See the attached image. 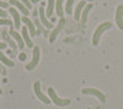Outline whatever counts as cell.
Masks as SVG:
<instances>
[{"label": "cell", "mask_w": 123, "mask_h": 109, "mask_svg": "<svg viewBox=\"0 0 123 109\" xmlns=\"http://www.w3.org/2000/svg\"><path fill=\"white\" fill-rule=\"evenodd\" d=\"M10 4L11 5H14V6H16L20 11H21L22 14H24V16H27L28 14H30V11H28V9L20 1V0H10Z\"/></svg>", "instance_id": "7c38bea8"}, {"label": "cell", "mask_w": 123, "mask_h": 109, "mask_svg": "<svg viewBox=\"0 0 123 109\" xmlns=\"http://www.w3.org/2000/svg\"><path fill=\"white\" fill-rule=\"evenodd\" d=\"M84 94H90V95H95V97H97L100 101H101V103H105L106 102V97H105V94L104 93H101V91H98V89H96V88H84L83 91Z\"/></svg>", "instance_id": "277c9868"}, {"label": "cell", "mask_w": 123, "mask_h": 109, "mask_svg": "<svg viewBox=\"0 0 123 109\" xmlns=\"http://www.w3.org/2000/svg\"><path fill=\"white\" fill-rule=\"evenodd\" d=\"M91 9H92V4H86V6L84 7L83 10V14H81V22H86V20H87V15L91 11Z\"/></svg>", "instance_id": "2e32d148"}, {"label": "cell", "mask_w": 123, "mask_h": 109, "mask_svg": "<svg viewBox=\"0 0 123 109\" xmlns=\"http://www.w3.org/2000/svg\"><path fill=\"white\" fill-rule=\"evenodd\" d=\"M32 3H38V1H41V0H31Z\"/></svg>", "instance_id": "f1b7e54d"}, {"label": "cell", "mask_w": 123, "mask_h": 109, "mask_svg": "<svg viewBox=\"0 0 123 109\" xmlns=\"http://www.w3.org/2000/svg\"><path fill=\"white\" fill-rule=\"evenodd\" d=\"M38 13H39V19H41L39 21L42 22V24H43V25H44L47 29H50V27H52V22H50L49 20H48V17H47V15H46V10L43 9V5L39 7Z\"/></svg>", "instance_id": "ba28073f"}, {"label": "cell", "mask_w": 123, "mask_h": 109, "mask_svg": "<svg viewBox=\"0 0 123 109\" xmlns=\"http://www.w3.org/2000/svg\"><path fill=\"white\" fill-rule=\"evenodd\" d=\"M18 58H20V59H21V61H24V59L26 58V53H21V55H20V56H18Z\"/></svg>", "instance_id": "4316f807"}, {"label": "cell", "mask_w": 123, "mask_h": 109, "mask_svg": "<svg viewBox=\"0 0 123 109\" xmlns=\"http://www.w3.org/2000/svg\"><path fill=\"white\" fill-rule=\"evenodd\" d=\"M6 47V44L5 42H0V50H4Z\"/></svg>", "instance_id": "83f0119b"}, {"label": "cell", "mask_w": 123, "mask_h": 109, "mask_svg": "<svg viewBox=\"0 0 123 109\" xmlns=\"http://www.w3.org/2000/svg\"><path fill=\"white\" fill-rule=\"evenodd\" d=\"M110 29H112V24L108 22V21L102 22L101 25H98L97 29H96V31L94 32V36H92V45L97 46L98 42H100V40H101L102 34H104L105 31H107V30H110Z\"/></svg>", "instance_id": "6da1fadb"}, {"label": "cell", "mask_w": 123, "mask_h": 109, "mask_svg": "<svg viewBox=\"0 0 123 109\" xmlns=\"http://www.w3.org/2000/svg\"><path fill=\"white\" fill-rule=\"evenodd\" d=\"M20 1H21V3H22V4H24V5H25V6H26L28 10H30L31 7H32V4H31L30 0H20Z\"/></svg>", "instance_id": "603a6c76"}, {"label": "cell", "mask_w": 123, "mask_h": 109, "mask_svg": "<svg viewBox=\"0 0 123 109\" xmlns=\"http://www.w3.org/2000/svg\"><path fill=\"white\" fill-rule=\"evenodd\" d=\"M0 72H1L3 73V76H6V69L1 66V63H0Z\"/></svg>", "instance_id": "d4e9b609"}, {"label": "cell", "mask_w": 123, "mask_h": 109, "mask_svg": "<svg viewBox=\"0 0 123 109\" xmlns=\"http://www.w3.org/2000/svg\"><path fill=\"white\" fill-rule=\"evenodd\" d=\"M54 4H55V0H48V5H47V10H46L47 17H50V16H52L53 9H54Z\"/></svg>", "instance_id": "e0dca14e"}, {"label": "cell", "mask_w": 123, "mask_h": 109, "mask_svg": "<svg viewBox=\"0 0 123 109\" xmlns=\"http://www.w3.org/2000/svg\"><path fill=\"white\" fill-rule=\"evenodd\" d=\"M1 25H7L10 27H12V21L9 19H0V26Z\"/></svg>", "instance_id": "ffe728a7"}, {"label": "cell", "mask_w": 123, "mask_h": 109, "mask_svg": "<svg viewBox=\"0 0 123 109\" xmlns=\"http://www.w3.org/2000/svg\"><path fill=\"white\" fill-rule=\"evenodd\" d=\"M33 89H35V93H36V95H37V98L39 99V101H42V102H43V103H46V104H49V103H50L49 98H48V97H46V95L42 93V91H41V83H39L38 81L35 83Z\"/></svg>", "instance_id": "8992f818"}, {"label": "cell", "mask_w": 123, "mask_h": 109, "mask_svg": "<svg viewBox=\"0 0 123 109\" xmlns=\"http://www.w3.org/2000/svg\"><path fill=\"white\" fill-rule=\"evenodd\" d=\"M22 38H24L25 44H26L28 47H32V41H31V38H30L27 26H24V27H22Z\"/></svg>", "instance_id": "5bb4252c"}, {"label": "cell", "mask_w": 123, "mask_h": 109, "mask_svg": "<svg viewBox=\"0 0 123 109\" xmlns=\"http://www.w3.org/2000/svg\"><path fill=\"white\" fill-rule=\"evenodd\" d=\"M35 25H36V27H37V35L38 34H41L43 31V29H42V25H41V21L38 19H35Z\"/></svg>", "instance_id": "44dd1931"}, {"label": "cell", "mask_w": 123, "mask_h": 109, "mask_svg": "<svg viewBox=\"0 0 123 109\" xmlns=\"http://www.w3.org/2000/svg\"><path fill=\"white\" fill-rule=\"evenodd\" d=\"M39 57H41V53H39V47H38V46H35V47H33L32 61H31L28 65H26V69H27V71H32V69L38 65V62H39Z\"/></svg>", "instance_id": "3957f363"}, {"label": "cell", "mask_w": 123, "mask_h": 109, "mask_svg": "<svg viewBox=\"0 0 123 109\" xmlns=\"http://www.w3.org/2000/svg\"><path fill=\"white\" fill-rule=\"evenodd\" d=\"M75 0H68L67 1V6H65V10H67V13L68 14H71V6H73Z\"/></svg>", "instance_id": "7402d4cb"}, {"label": "cell", "mask_w": 123, "mask_h": 109, "mask_svg": "<svg viewBox=\"0 0 123 109\" xmlns=\"http://www.w3.org/2000/svg\"><path fill=\"white\" fill-rule=\"evenodd\" d=\"M63 1L64 0H57L55 1V9H57V14H58V16H60V17H63Z\"/></svg>", "instance_id": "d6986e66"}, {"label": "cell", "mask_w": 123, "mask_h": 109, "mask_svg": "<svg viewBox=\"0 0 123 109\" xmlns=\"http://www.w3.org/2000/svg\"><path fill=\"white\" fill-rule=\"evenodd\" d=\"M64 25H65V19L64 17H62L60 20H59V22H58V25L54 27V30L52 31V34L49 35V41L50 42H53L54 40L57 38V36H58V34L60 32V30L64 27Z\"/></svg>", "instance_id": "5b68a950"}, {"label": "cell", "mask_w": 123, "mask_h": 109, "mask_svg": "<svg viewBox=\"0 0 123 109\" xmlns=\"http://www.w3.org/2000/svg\"><path fill=\"white\" fill-rule=\"evenodd\" d=\"M3 93V91H1V88H0V94H1Z\"/></svg>", "instance_id": "f546056e"}, {"label": "cell", "mask_w": 123, "mask_h": 109, "mask_svg": "<svg viewBox=\"0 0 123 109\" xmlns=\"http://www.w3.org/2000/svg\"><path fill=\"white\" fill-rule=\"evenodd\" d=\"M48 94H49V98L52 99V102H53L54 104L59 105V107H67V105L70 104V99H62V98H59V97L57 95L55 91H54L52 87L48 88Z\"/></svg>", "instance_id": "7a4b0ae2"}, {"label": "cell", "mask_w": 123, "mask_h": 109, "mask_svg": "<svg viewBox=\"0 0 123 109\" xmlns=\"http://www.w3.org/2000/svg\"><path fill=\"white\" fill-rule=\"evenodd\" d=\"M0 61H1L4 65H6V66H9V67H14L15 66V63L11 61V59H9L1 51H0Z\"/></svg>", "instance_id": "ac0fdd59"}, {"label": "cell", "mask_w": 123, "mask_h": 109, "mask_svg": "<svg viewBox=\"0 0 123 109\" xmlns=\"http://www.w3.org/2000/svg\"><path fill=\"white\" fill-rule=\"evenodd\" d=\"M1 36H3V40L4 41H6L9 45H10V47L12 48V51L16 53V50H17V47H18V45L14 41V40L10 37V34L6 31V30H3V32H1Z\"/></svg>", "instance_id": "52a82bcc"}, {"label": "cell", "mask_w": 123, "mask_h": 109, "mask_svg": "<svg viewBox=\"0 0 123 109\" xmlns=\"http://www.w3.org/2000/svg\"><path fill=\"white\" fill-rule=\"evenodd\" d=\"M9 11L14 17V26H15V29H20V26H21V17H20V14L17 13V10L14 9V7H10Z\"/></svg>", "instance_id": "4fadbf2b"}, {"label": "cell", "mask_w": 123, "mask_h": 109, "mask_svg": "<svg viewBox=\"0 0 123 109\" xmlns=\"http://www.w3.org/2000/svg\"><path fill=\"white\" fill-rule=\"evenodd\" d=\"M6 11H3V9L1 7H0V16H1V17H6Z\"/></svg>", "instance_id": "484cf974"}, {"label": "cell", "mask_w": 123, "mask_h": 109, "mask_svg": "<svg viewBox=\"0 0 123 109\" xmlns=\"http://www.w3.org/2000/svg\"><path fill=\"white\" fill-rule=\"evenodd\" d=\"M116 22L117 26L123 30V5H118L117 11H116Z\"/></svg>", "instance_id": "8fae6325"}, {"label": "cell", "mask_w": 123, "mask_h": 109, "mask_svg": "<svg viewBox=\"0 0 123 109\" xmlns=\"http://www.w3.org/2000/svg\"><path fill=\"white\" fill-rule=\"evenodd\" d=\"M21 21L25 24V26H27L28 32H30V35H31V36H36V35H37V31H36V29H35L33 22L31 21V20H30L27 16H24V17L21 19Z\"/></svg>", "instance_id": "30bf717a"}, {"label": "cell", "mask_w": 123, "mask_h": 109, "mask_svg": "<svg viewBox=\"0 0 123 109\" xmlns=\"http://www.w3.org/2000/svg\"><path fill=\"white\" fill-rule=\"evenodd\" d=\"M86 6V1H80L76 6V10H75V14H74V17L75 20H80L81 17V11H83V9Z\"/></svg>", "instance_id": "9a60e30c"}, {"label": "cell", "mask_w": 123, "mask_h": 109, "mask_svg": "<svg viewBox=\"0 0 123 109\" xmlns=\"http://www.w3.org/2000/svg\"><path fill=\"white\" fill-rule=\"evenodd\" d=\"M9 5H7V3H5V1H1L0 0V7H3V9H5V7H7Z\"/></svg>", "instance_id": "cb8c5ba5"}, {"label": "cell", "mask_w": 123, "mask_h": 109, "mask_svg": "<svg viewBox=\"0 0 123 109\" xmlns=\"http://www.w3.org/2000/svg\"><path fill=\"white\" fill-rule=\"evenodd\" d=\"M86 1H94V0H86Z\"/></svg>", "instance_id": "4dcf8cb0"}, {"label": "cell", "mask_w": 123, "mask_h": 109, "mask_svg": "<svg viewBox=\"0 0 123 109\" xmlns=\"http://www.w3.org/2000/svg\"><path fill=\"white\" fill-rule=\"evenodd\" d=\"M9 34H10V36H12V37L15 38V41L17 42V45H18V47H20V48H24V46H25V41H24V38H22V36H21V35H20L17 31H15V30H14L12 27H10Z\"/></svg>", "instance_id": "9c48e42d"}]
</instances>
